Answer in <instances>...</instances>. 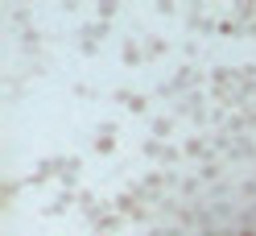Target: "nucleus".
<instances>
[]
</instances>
